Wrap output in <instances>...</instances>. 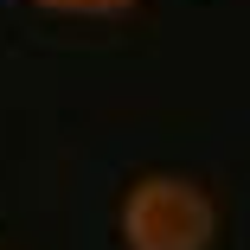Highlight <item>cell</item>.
I'll return each instance as SVG.
<instances>
[{
    "instance_id": "obj_1",
    "label": "cell",
    "mask_w": 250,
    "mask_h": 250,
    "mask_svg": "<svg viewBox=\"0 0 250 250\" xmlns=\"http://www.w3.org/2000/svg\"><path fill=\"white\" fill-rule=\"evenodd\" d=\"M122 244L128 250H212L218 237V206L212 192L186 173H141L122 192Z\"/></svg>"
},
{
    "instance_id": "obj_2",
    "label": "cell",
    "mask_w": 250,
    "mask_h": 250,
    "mask_svg": "<svg viewBox=\"0 0 250 250\" xmlns=\"http://www.w3.org/2000/svg\"><path fill=\"white\" fill-rule=\"evenodd\" d=\"M45 13H71V20H109V13H128L135 0H32Z\"/></svg>"
}]
</instances>
